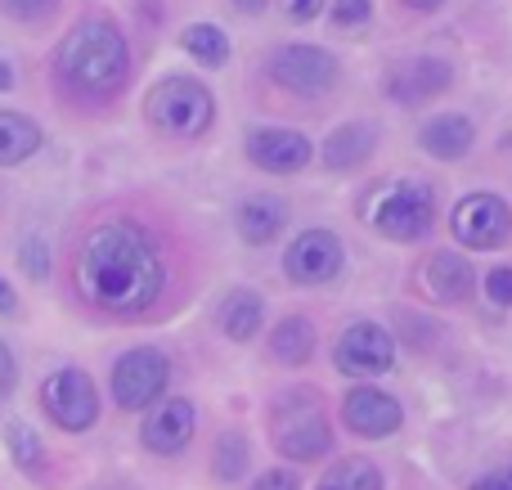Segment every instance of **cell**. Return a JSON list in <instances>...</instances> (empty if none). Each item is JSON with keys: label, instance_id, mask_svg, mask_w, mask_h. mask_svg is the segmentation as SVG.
<instances>
[{"label": "cell", "instance_id": "obj_1", "mask_svg": "<svg viewBox=\"0 0 512 490\" xmlns=\"http://www.w3.org/2000/svg\"><path fill=\"white\" fill-rule=\"evenodd\" d=\"M77 293L108 315H135L162 293V261L149 234L131 221H108L77 252Z\"/></svg>", "mask_w": 512, "mask_h": 490}, {"label": "cell", "instance_id": "obj_2", "mask_svg": "<svg viewBox=\"0 0 512 490\" xmlns=\"http://www.w3.org/2000/svg\"><path fill=\"white\" fill-rule=\"evenodd\" d=\"M54 68H59L63 86L77 90L81 99H113L131 77V54L108 18H81L63 36Z\"/></svg>", "mask_w": 512, "mask_h": 490}, {"label": "cell", "instance_id": "obj_3", "mask_svg": "<svg viewBox=\"0 0 512 490\" xmlns=\"http://www.w3.org/2000/svg\"><path fill=\"white\" fill-rule=\"evenodd\" d=\"M369 221L378 225V234H387L391 243H418L432 234L436 221V198L427 185L405 180V185H387L369 207Z\"/></svg>", "mask_w": 512, "mask_h": 490}, {"label": "cell", "instance_id": "obj_4", "mask_svg": "<svg viewBox=\"0 0 512 490\" xmlns=\"http://www.w3.org/2000/svg\"><path fill=\"white\" fill-rule=\"evenodd\" d=\"M144 113H149V122L158 126V131L189 140V135H203L207 126H212L216 108H212L207 86H198V81H189V77H171L149 95Z\"/></svg>", "mask_w": 512, "mask_h": 490}, {"label": "cell", "instance_id": "obj_5", "mask_svg": "<svg viewBox=\"0 0 512 490\" xmlns=\"http://www.w3.org/2000/svg\"><path fill=\"white\" fill-rule=\"evenodd\" d=\"M274 446H279V455L297 459V464H310L333 446V432H328V419L315 405V396H292L274 414Z\"/></svg>", "mask_w": 512, "mask_h": 490}, {"label": "cell", "instance_id": "obj_6", "mask_svg": "<svg viewBox=\"0 0 512 490\" xmlns=\"http://www.w3.org/2000/svg\"><path fill=\"white\" fill-rule=\"evenodd\" d=\"M450 230H454V239L472 252L504 248L512 239V212L504 198H495V194H468L450 212Z\"/></svg>", "mask_w": 512, "mask_h": 490}, {"label": "cell", "instance_id": "obj_7", "mask_svg": "<svg viewBox=\"0 0 512 490\" xmlns=\"http://www.w3.org/2000/svg\"><path fill=\"white\" fill-rule=\"evenodd\" d=\"M167 378H171V365L162 351L135 347V351H126L113 369V401L122 405V410H144V405H153L167 392Z\"/></svg>", "mask_w": 512, "mask_h": 490}, {"label": "cell", "instance_id": "obj_8", "mask_svg": "<svg viewBox=\"0 0 512 490\" xmlns=\"http://www.w3.org/2000/svg\"><path fill=\"white\" fill-rule=\"evenodd\" d=\"M41 405L63 432H86L99 419V392L81 369H59V374L45 378Z\"/></svg>", "mask_w": 512, "mask_h": 490}, {"label": "cell", "instance_id": "obj_9", "mask_svg": "<svg viewBox=\"0 0 512 490\" xmlns=\"http://www.w3.org/2000/svg\"><path fill=\"white\" fill-rule=\"evenodd\" d=\"M270 77L292 95H328L337 81V59L319 45H283L270 59Z\"/></svg>", "mask_w": 512, "mask_h": 490}, {"label": "cell", "instance_id": "obj_10", "mask_svg": "<svg viewBox=\"0 0 512 490\" xmlns=\"http://www.w3.org/2000/svg\"><path fill=\"white\" fill-rule=\"evenodd\" d=\"M337 369L351 378H378L391 369V360H396V342H391V333L382 329V324H351V329L337 338V351H333Z\"/></svg>", "mask_w": 512, "mask_h": 490}, {"label": "cell", "instance_id": "obj_11", "mask_svg": "<svg viewBox=\"0 0 512 490\" xmlns=\"http://www.w3.org/2000/svg\"><path fill=\"white\" fill-rule=\"evenodd\" d=\"M346 252L342 243H337V234L328 230H306L301 239H292L288 257H283V270H288V279H297V284H328V279L342 270Z\"/></svg>", "mask_w": 512, "mask_h": 490}, {"label": "cell", "instance_id": "obj_12", "mask_svg": "<svg viewBox=\"0 0 512 490\" xmlns=\"http://www.w3.org/2000/svg\"><path fill=\"white\" fill-rule=\"evenodd\" d=\"M454 68L445 59H432V54H418V59H405L387 72V95L396 104H427L441 90H450Z\"/></svg>", "mask_w": 512, "mask_h": 490}, {"label": "cell", "instance_id": "obj_13", "mask_svg": "<svg viewBox=\"0 0 512 490\" xmlns=\"http://www.w3.org/2000/svg\"><path fill=\"white\" fill-rule=\"evenodd\" d=\"M310 140L301 131H283V126H261L248 135V158L270 176H292L310 162Z\"/></svg>", "mask_w": 512, "mask_h": 490}, {"label": "cell", "instance_id": "obj_14", "mask_svg": "<svg viewBox=\"0 0 512 490\" xmlns=\"http://www.w3.org/2000/svg\"><path fill=\"white\" fill-rule=\"evenodd\" d=\"M342 419L360 437H391L405 423V410L396 405V396L378 392V387H355L342 401Z\"/></svg>", "mask_w": 512, "mask_h": 490}, {"label": "cell", "instance_id": "obj_15", "mask_svg": "<svg viewBox=\"0 0 512 490\" xmlns=\"http://www.w3.org/2000/svg\"><path fill=\"white\" fill-rule=\"evenodd\" d=\"M189 437H194V405L180 401V396L162 401L144 423V446L153 455H180L189 446Z\"/></svg>", "mask_w": 512, "mask_h": 490}, {"label": "cell", "instance_id": "obj_16", "mask_svg": "<svg viewBox=\"0 0 512 490\" xmlns=\"http://www.w3.org/2000/svg\"><path fill=\"white\" fill-rule=\"evenodd\" d=\"M472 140H477V131H472V122L463 113L427 117V126L418 131V144H423L432 158H441V162H459L463 153L472 149Z\"/></svg>", "mask_w": 512, "mask_h": 490}, {"label": "cell", "instance_id": "obj_17", "mask_svg": "<svg viewBox=\"0 0 512 490\" xmlns=\"http://www.w3.org/2000/svg\"><path fill=\"white\" fill-rule=\"evenodd\" d=\"M423 284L432 288V297H441V302H468L472 288H477V275H472V266L459 252H436L423 270Z\"/></svg>", "mask_w": 512, "mask_h": 490}, {"label": "cell", "instance_id": "obj_18", "mask_svg": "<svg viewBox=\"0 0 512 490\" xmlns=\"http://www.w3.org/2000/svg\"><path fill=\"white\" fill-rule=\"evenodd\" d=\"M373 144H378L373 126H364V122H346V126H337V131L324 140V162H328L333 171H351V167H360V162L369 158Z\"/></svg>", "mask_w": 512, "mask_h": 490}, {"label": "cell", "instance_id": "obj_19", "mask_svg": "<svg viewBox=\"0 0 512 490\" xmlns=\"http://www.w3.org/2000/svg\"><path fill=\"white\" fill-rule=\"evenodd\" d=\"M283 221H288V207L270 194H256L239 207V234L248 243H270L283 230Z\"/></svg>", "mask_w": 512, "mask_h": 490}, {"label": "cell", "instance_id": "obj_20", "mask_svg": "<svg viewBox=\"0 0 512 490\" xmlns=\"http://www.w3.org/2000/svg\"><path fill=\"white\" fill-rule=\"evenodd\" d=\"M41 149V131L23 113H0V167H18Z\"/></svg>", "mask_w": 512, "mask_h": 490}, {"label": "cell", "instance_id": "obj_21", "mask_svg": "<svg viewBox=\"0 0 512 490\" xmlns=\"http://www.w3.org/2000/svg\"><path fill=\"white\" fill-rule=\"evenodd\" d=\"M270 347L283 365H306L310 351H315V329H310V320H301V315H288V320L274 329Z\"/></svg>", "mask_w": 512, "mask_h": 490}, {"label": "cell", "instance_id": "obj_22", "mask_svg": "<svg viewBox=\"0 0 512 490\" xmlns=\"http://www.w3.org/2000/svg\"><path fill=\"white\" fill-rule=\"evenodd\" d=\"M261 315H265L261 297L256 293H234L230 302H225V311H221V329L230 333L234 342H248L252 333L261 329Z\"/></svg>", "mask_w": 512, "mask_h": 490}, {"label": "cell", "instance_id": "obj_23", "mask_svg": "<svg viewBox=\"0 0 512 490\" xmlns=\"http://www.w3.org/2000/svg\"><path fill=\"white\" fill-rule=\"evenodd\" d=\"M180 45H185V50L194 54L198 63H207V68H221V63L230 59V36H225L221 27H212V23H194V27H185Z\"/></svg>", "mask_w": 512, "mask_h": 490}, {"label": "cell", "instance_id": "obj_24", "mask_svg": "<svg viewBox=\"0 0 512 490\" xmlns=\"http://www.w3.org/2000/svg\"><path fill=\"white\" fill-rule=\"evenodd\" d=\"M319 490H382V473L369 464V459H342L324 473Z\"/></svg>", "mask_w": 512, "mask_h": 490}, {"label": "cell", "instance_id": "obj_25", "mask_svg": "<svg viewBox=\"0 0 512 490\" xmlns=\"http://www.w3.org/2000/svg\"><path fill=\"white\" fill-rule=\"evenodd\" d=\"M9 450H14L18 468H27V473L45 464V455H41V441H36V432L27 428V423H9Z\"/></svg>", "mask_w": 512, "mask_h": 490}, {"label": "cell", "instance_id": "obj_26", "mask_svg": "<svg viewBox=\"0 0 512 490\" xmlns=\"http://www.w3.org/2000/svg\"><path fill=\"white\" fill-rule=\"evenodd\" d=\"M243 468H248V441L243 437H221V446H216V473L225 477V482H234V477H243Z\"/></svg>", "mask_w": 512, "mask_h": 490}, {"label": "cell", "instance_id": "obj_27", "mask_svg": "<svg viewBox=\"0 0 512 490\" xmlns=\"http://www.w3.org/2000/svg\"><path fill=\"white\" fill-rule=\"evenodd\" d=\"M54 5H59V0H0V9H5L14 23H41V18L54 14Z\"/></svg>", "mask_w": 512, "mask_h": 490}, {"label": "cell", "instance_id": "obj_28", "mask_svg": "<svg viewBox=\"0 0 512 490\" xmlns=\"http://www.w3.org/2000/svg\"><path fill=\"white\" fill-rule=\"evenodd\" d=\"M373 0H333V23L337 27H360L369 23Z\"/></svg>", "mask_w": 512, "mask_h": 490}, {"label": "cell", "instance_id": "obj_29", "mask_svg": "<svg viewBox=\"0 0 512 490\" xmlns=\"http://www.w3.org/2000/svg\"><path fill=\"white\" fill-rule=\"evenodd\" d=\"M486 293L495 306H512V270L508 266H495L486 275Z\"/></svg>", "mask_w": 512, "mask_h": 490}, {"label": "cell", "instance_id": "obj_30", "mask_svg": "<svg viewBox=\"0 0 512 490\" xmlns=\"http://www.w3.org/2000/svg\"><path fill=\"white\" fill-rule=\"evenodd\" d=\"M23 270H27L32 279H45V275H50V261H45V243H41V239L23 243Z\"/></svg>", "mask_w": 512, "mask_h": 490}, {"label": "cell", "instance_id": "obj_31", "mask_svg": "<svg viewBox=\"0 0 512 490\" xmlns=\"http://www.w3.org/2000/svg\"><path fill=\"white\" fill-rule=\"evenodd\" d=\"M319 9H324V0H283V14L297 18V23H310Z\"/></svg>", "mask_w": 512, "mask_h": 490}, {"label": "cell", "instance_id": "obj_32", "mask_svg": "<svg viewBox=\"0 0 512 490\" xmlns=\"http://www.w3.org/2000/svg\"><path fill=\"white\" fill-rule=\"evenodd\" d=\"M472 490H512V468H495V473H486Z\"/></svg>", "mask_w": 512, "mask_h": 490}, {"label": "cell", "instance_id": "obj_33", "mask_svg": "<svg viewBox=\"0 0 512 490\" xmlns=\"http://www.w3.org/2000/svg\"><path fill=\"white\" fill-rule=\"evenodd\" d=\"M252 490H297V477H288V473H279V468H274V473H265Z\"/></svg>", "mask_w": 512, "mask_h": 490}, {"label": "cell", "instance_id": "obj_34", "mask_svg": "<svg viewBox=\"0 0 512 490\" xmlns=\"http://www.w3.org/2000/svg\"><path fill=\"white\" fill-rule=\"evenodd\" d=\"M9 383H14V360H9V347L0 342V396H5Z\"/></svg>", "mask_w": 512, "mask_h": 490}, {"label": "cell", "instance_id": "obj_35", "mask_svg": "<svg viewBox=\"0 0 512 490\" xmlns=\"http://www.w3.org/2000/svg\"><path fill=\"white\" fill-rule=\"evenodd\" d=\"M18 311V302H14V288L0 279V315H14Z\"/></svg>", "mask_w": 512, "mask_h": 490}, {"label": "cell", "instance_id": "obj_36", "mask_svg": "<svg viewBox=\"0 0 512 490\" xmlns=\"http://www.w3.org/2000/svg\"><path fill=\"white\" fill-rule=\"evenodd\" d=\"M409 9H414V14H432V9H441L445 0H405Z\"/></svg>", "mask_w": 512, "mask_h": 490}, {"label": "cell", "instance_id": "obj_37", "mask_svg": "<svg viewBox=\"0 0 512 490\" xmlns=\"http://www.w3.org/2000/svg\"><path fill=\"white\" fill-rule=\"evenodd\" d=\"M9 86H14V68L0 59V90H9Z\"/></svg>", "mask_w": 512, "mask_h": 490}, {"label": "cell", "instance_id": "obj_38", "mask_svg": "<svg viewBox=\"0 0 512 490\" xmlns=\"http://www.w3.org/2000/svg\"><path fill=\"white\" fill-rule=\"evenodd\" d=\"M234 5H239L243 14H261V9H265V0H234Z\"/></svg>", "mask_w": 512, "mask_h": 490}]
</instances>
